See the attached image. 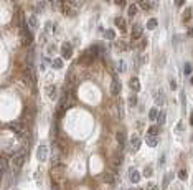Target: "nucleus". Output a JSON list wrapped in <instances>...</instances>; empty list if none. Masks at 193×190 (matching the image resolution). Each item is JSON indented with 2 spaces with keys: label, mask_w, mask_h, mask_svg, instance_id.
<instances>
[{
  "label": "nucleus",
  "mask_w": 193,
  "mask_h": 190,
  "mask_svg": "<svg viewBox=\"0 0 193 190\" xmlns=\"http://www.w3.org/2000/svg\"><path fill=\"white\" fill-rule=\"evenodd\" d=\"M141 36H142V27L139 25V23H136V25L132 27V38L134 40H139Z\"/></svg>",
  "instance_id": "obj_10"
},
{
  "label": "nucleus",
  "mask_w": 193,
  "mask_h": 190,
  "mask_svg": "<svg viewBox=\"0 0 193 190\" xmlns=\"http://www.w3.org/2000/svg\"><path fill=\"white\" fill-rule=\"evenodd\" d=\"M170 86H172V89H177V83H175V79H172V81H170Z\"/></svg>",
  "instance_id": "obj_38"
},
{
  "label": "nucleus",
  "mask_w": 193,
  "mask_h": 190,
  "mask_svg": "<svg viewBox=\"0 0 193 190\" xmlns=\"http://www.w3.org/2000/svg\"><path fill=\"white\" fill-rule=\"evenodd\" d=\"M129 104H131V106H136V104H137V98L131 96V98H129Z\"/></svg>",
  "instance_id": "obj_34"
},
{
  "label": "nucleus",
  "mask_w": 193,
  "mask_h": 190,
  "mask_svg": "<svg viewBox=\"0 0 193 190\" xmlns=\"http://www.w3.org/2000/svg\"><path fill=\"white\" fill-rule=\"evenodd\" d=\"M188 35H190V36L193 35V28H190V30H188Z\"/></svg>",
  "instance_id": "obj_42"
},
{
  "label": "nucleus",
  "mask_w": 193,
  "mask_h": 190,
  "mask_svg": "<svg viewBox=\"0 0 193 190\" xmlns=\"http://www.w3.org/2000/svg\"><path fill=\"white\" fill-rule=\"evenodd\" d=\"M45 91H46V94H48L51 99H56V98H58V93H56V86H55V84H48V86L45 88Z\"/></svg>",
  "instance_id": "obj_9"
},
{
  "label": "nucleus",
  "mask_w": 193,
  "mask_h": 190,
  "mask_svg": "<svg viewBox=\"0 0 193 190\" xmlns=\"http://www.w3.org/2000/svg\"><path fill=\"white\" fill-rule=\"evenodd\" d=\"M99 179L103 180V182H106V184H114V174H111V172H104V174H101V175H99Z\"/></svg>",
  "instance_id": "obj_11"
},
{
  "label": "nucleus",
  "mask_w": 193,
  "mask_h": 190,
  "mask_svg": "<svg viewBox=\"0 0 193 190\" xmlns=\"http://www.w3.org/2000/svg\"><path fill=\"white\" fill-rule=\"evenodd\" d=\"M125 70V65H124V61H119V71H124Z\"/></svg>",
  "instance_id": "obj_37"
},
{
  "label": "nucleus",
  "mask_w": 193,
  "mask_h": 190,
  "mask_svg": "<svg viewBox=\"0 0 193 190\" xmlns=\"http://www.w3.org/2000/svg\"><path fill=\"white\" fill-rule=\"evenodd\" d=\"M129 86H131L132 91H139V89H141V83H139L137 78H131L129 79Z\"/></svg>",
  "instance_id": "obj_15"
},
{
  "label": "nucleus",
  "mask_w": 193,
  "mask_h": 190,
  "mask_svg": "<svg viewBox=\"0 0 193 190\" xmlns=\"http://www.w3.org/2000/svg\"><path fill=\"white\" fill-rule=\"evenodd\" d=\"M125 46H127V45H125V41H117V43H115V48H119V51H122Z\"/></svg>",
  "instance_id": "obj_32"
},
{
  "label": "nucleus",
  "mask_w": 193,
  "mask_h": 190,
  "mask_svg": "<svg viewBox=\"0 0 193 190\" xmlns=\"http://www.w3.org/2000/svg\"><path fill=\"white\" fill-rule=\"evenodd\" d=\"M7 170H8V162L5 157H2V174H5Z\"/></svg>",
  "instance_id": "obj_27"
},
{
  "label": "nucleus",
  "mask_w": 193,
  "mask_h": 190,
  "mask_svg": "<svg viewBox=\"0 0 193 190\" xmlns=\"http://www.w3.org/2000/svg\"><path fill=\"white\" fill-rule=\"evenodd\" d=\"M191 81H193V79H191Z\"/></svg>",
  "instance_id": "obj_44"
},
{
  "label": "nucleus",
  "mask_w": 193,
  "mask_h": 190,
  "mask_svg": "<svg viewBox=\"0 0 193 190\" xmlns=\"http://www.w3.org/2000/svg\"><path fill=\"white\" fill-rule=\"evenodd\" d=\"M31 41H33L31 30H28V28H22V45L28 46V45H31Z\"/></svg>",
  "instance_id": "obj_1"
},
{
  "label": "nucleus",
  "mask_w": 193,
  "mask_h": 190,
  "mask_svg": "<svg viewBox=\"0 0 193 190\" xmlns=\"http://www.w3.org/2000/svg\"><path fill=\"white\" fill-rule=\"evenodd\" d=\"M61 51H63V58H65V60H69L71 55H73V48H71V45L68 43V41H66V43H63Z\"/></svg>",
  "instance_id": "obj_5"
},
{
  "label": "nucleus",
  "mask_w": 193,
  "mask_h": 190,
  "mask_svg": "<svg viewBox=\"0 0 193 190\" xmlns=\"http://www.w3.org/2000/svg\"><path fill=\"white\" fill-rule=\"evenodd\" d=\"M129 179H131L132 184H137L139 180H141V174H139L136 169H131V170H129Z\"/></svg>",
  "instance_id": "obj_14"
},
{
  "label": "nucleus",
  "mask_w": 193,
  "mask_h": 190,
  "mask_svg": "<svg viewBox=\"0 0 193 190\" xmlns=\"http://www.w3.org/2000/svg\"><path fill=\"white\" fill-rule=\"evenodd\" d=\"M178 177H180L182 180H185V179L188 177V174H187V170H183V169H182V170H180V172H178Z\"/></svg>",
  "instance_id": "obj_33"
},
{
  "label": "nucleus",
  "mask_w": 193,
  "mask_h": 190,
  "mask_svg": "<svg viewBox=\"0 0 193 190\" xmlns=\"http://www.w3.org/2000/svg\"><path fill=\"white\" fill-rule=\"evenodd\" d=\"M145 142H147L149 147H157L158 146V139H157V137H153V136H147Z\"/></svg>",
  "instance_id": "obj_16"
},
{
  "label": "nucleus",
  "mask_w": 193,
  "mask_h": 190,
  "mask_svg": "<svg viewBox=\"0 0 193 190\" xmlns=\"http://www.w3.org/2000/svg\"><path fill=\"white\" fill-rule=\"evenodd\" d=\"M163 162H165V155H160V159H158V164H163Z\"/></svg>",
  "instance_id": "obj_39"
},
{
  "label": "nucleus",
  "mask_w": 193,
  "mask_h": 190,
  "mask_svg": "<svg viewBox=\"0 0 193 190\" xmlns=\"http://www.w3.org/2000/svg\"><path fill=\"white\" fill-rule=\"evenodd\" d=\"M36 159L40 160V162H45V160L48 159V147L45 144H40L36 149Z\"/></svg>",
  "instance_id": "obj_3"
},
{
  "label": "nucleus",
  "mask_w": 193,
  "mask_h": 190,
  "mask_svg": "<svg viewBox=\"0 0 193 190\" xmlns=\"http://www.w3.org/2000/svg\"><path fill=\"white\" fill-rule=\"evenodd\" d=\"M191 71H193V70H191V66H190V65H185V74H190Z\"/></svg>",
  "instance_id": "obj_36"
},
{
  "label": "nucleus",
  "mask_w": 193,
  "mask_h": 190,
  "mask_svg": "<svg viewBox=\"0 0 193 190\" xmlns=\"http://www.w3.org/2000/svg\"><path fill=\"white\" fill-rule=\"evenodd\" d=\"M51 66L55 70H61L63 68V60L61 58H55V60H53V63H51Z\"/></svg>",
  "instance_id": "obj_21"
},
{
  "label": "nucleus",
  "mask_w": 193,
  "mask_h": 190,
  "mask_svg": "<svg viewBox=\"0 0 193 190\" xmlns=\"http://www.w3.org/2000/svg\"><path fill=\"white\" fill-rule=\"evenodd\" d=\"M147 28H149V30L157 28V18H150V20H147Z\"/></svg>",
  "instance_id": "obj_23"
},
{
  "label": "nucleus",
  "mask_w": 193,
  "mask_h": 190,
  "mask_svg": "<svg viewBox=\"0 0 193 190\" xmlns=\"http://www.w3.org/2000/svg\"><path fill=\"white\" fill-rule=\"evenodd\" d=\"M158 131H160V129H158V126H150V127H149V134H147V136H153V137H157Z\"/></svg>",
  "instance_id": "obj_22"
},
{
  "label": "nucleus",
  "mask_w": 193,
  "mask_h": 190,
  "mask_svg": "<svg viewBox=\"0 0 193 190\" xmlns=\"http://www.w3.org/2000/svg\"><path fill=\"white\" fill-rule=\"evenodd\" d=\"M111 93L114 94V96H117V94L120 93V83H119V79L115 78H112V81H111Z\"/></svg>",
  "instance_id": "obj_6"
},
{
  "label": "nucleus",
  "mask_w": 193,
  "mask_h": 190,
  "mask_svg": "<svg viewBox=\"0 0 193 190\" xmlns=\"http://www.w3.org/2000/svg\"><path fill=\"white\" fill-rule=\"evenodd\" d=\"M27 23H28V28H30V30H36V28H38L36 15H30V17H28V20H27Z\"/></svg>",
  "instance_id": "obj_13"
},
{
  "label": "nucleus",
  "mask_w": 193,
  "mask_h": 190,
  "mask_svg": "<svg viewBox=\"0 0 193 190\" xmlns=\"http://www.w3.org/2000/svg\"><path fill=\"white\" fill-rule=\"evenodd\" d=\"M190 122H191V126H193V114H191V119H190Z\"/></svg>",
  "instance_id": "obj_43"
},
{
  "label": "nucleus",
  "mask_w": 193,
  "mask_h": 190,
  "mask_svg": "<svg viewBox=\"0 0 193 190\" xmlns=\"http://www.w3.org/2000/svg\"><path fill=\"white\" fill-rule=\"evenodd\" d=\"M51 190H60V187H58L56 184H53V187H51Z\"/></svg>",
  "instance_id": "obj_41"
},
{
  "label": "nucleus",
  "mask_w": 193,
  "mask_h": 190,
  "mask_svg": "<svg viewBox=\"0 0 193 190\" xmlns=\"http://www.w3.org/2000/svg\"><path fill=\"white\" fill-rule=\"evenodd\" d=\"M23 162H25V154H18V155L13 157V165H15L17 169H20L23 165Z\"/></svg>",
  "instance_id": "obj_12"
},
{
  "label": "nucleus",
  "mask_w": 193,
  "mask_h": 190,
  "mask_svg": "<svg viewBox=\"0 0 193 190\" xmlns=\"http://www.w3.org/2000/svg\"><path fill=\"white\" fill-rule=\"evenodd\" d=\"M122 160H124V155L120 154V152H115V154L112 155V159H111V167H112L114 172L122 165Z\"/></svg>",
  "instance_id": "obj_2"
},
{
  "label": "nucleus",
  "mask_w": 193,
  "mask_h": 190,
  "mask_svg": "<svg viewBox=\"0 0 193 190\" xmlns=\"http://www.w3.org/2000/svg\"><path fill=\"white\" fill-rule=\"evenodd\" d=\"M117 141H119L120 146H122L124 142H125V134H124V132H117Z\"/></svg>",
  "instance_id": "obj_29"
},
{
  "label": "nucleus",
  "mask_w": 193,
  "mask_h": 190,
  "mask_svg": "<svg viewBox=\"0 0 193 190\" xmlns=\"http://www.w3.org/2000/svg\"><path fill=\"white\" fill-rule=\"evenodd\" d=\"M158 109L157 108H150V111H149V119L150 121H157V117H158Z\"/></svg>",
  "instance_id": "obj_17"
},
{
  "label": "nucleus",
  "mask_w": 193,
  "mask_h": 190,
  "mask_svg": "<svg viewBox=\"0 0 193 190\" xmlns=\"http://www.w3.org/2000/svg\"><path fill=\"white\" fill-rule=\"evenodd\" d=\"M153 99H155L157 106H163V103H165V94H163V91H153Z\"/></svg>",
  "instance_id": "obj_8"
},
{
  "label": "nucleus",
  "mask_w": 193,
  "mask_h": 190,
  "mask_svg": "<svg viewBox=\"0 0 193 190\" xmlns=\"http://www.w3.org/2000/svg\"><path fill=\"white\" fill-rule=\"evenodd\" d=\"M177 129H178V131H183V122H178V126H177Z\"/></svg>",
  "instance_id": "obj_40"
},
{
  "label": "nucleus",
  "mask_w": 193,
  "mask_h": 190,
  "mask_svg": "<svg viewBox=\"0 0 193 190\" xmlns=\"http://www.w3.org/2000/svg\"><path fill=\"white\" fill-rule=\"evenodd\" d=\"M165 121H167V112L165 111H162L160 114H158V117H157V122H158V127L165 124Z\"/></svg>",
  "instance_id": "obj_19"
},
{
  "label": "nucleus",
  "mask_w": 193,
  "mask_h": 190,
  "mask_svg": "<svg viewBox=\"0 0 193 190\" xmlns=\"http://www.w3.org/2000/svg\"><path fill=\"white\" fill-rule=\"evenodd\" d=\"M136 12H137V5H136V3H132V5L129 7V17H134V15H136Z\"/></svg>",
  "instance_id": "obj_28"
},
{
  "label": "nucleus",
  "mask_w": 193,
  "mask_h": 190,
  "mask_svg": "<svg viewBox=\"0 0 193 190\" xmlns=\"http://www.w3.org/2000/svg\"><path fill=\"white\" fill-rule=\"evenodd\" d=\"M152 174H153V170H152V167H145V169H144V177L150 179V177H152Z\"/></svg>",
  "instance_id": "obj_26"
},
{
  "label": "nucleus",
  "mask_w": 193,
  "mask_h": 190,
  "mask_svg": "<svg viewBox=\"0 0 193 190\" xmlns=\"http://www.w3.org/2000/svg\"><path fill=\"white\" fill-rule=\"evenodd\" d=\"M170 179H172V175H170V174H168V175H165V177H163V185H162V188H163V190L167 188V185H168V180H170Z\"/></svg>",
  "instance_id": "obj_31"
},
{
  "label": "nucleus",
  "mask_w": 193,
  "mask_h": 190,
  "mask_svg": "<svg viewBox=\"0 0 193 190\" xmlns=\"http://www.w3.org/2000/svg\"><path fill=\"white\" fill-rule=\"evenodd\" d=\"M191 17V8H185V12H183V22H188V18Z\"/></svg>",
  "instance_id": "obj_25"
},
{
  "label": "nucleus",
  "mask_w": 193,
  "mask_h": 190,
  "mask_svg": "<svg viewBox=\"0 0 193 190\" xmlns=\"http://www.w3.org/2000/svg\"><path fill=\"white\" fill-rule=\"evenodd\" d=\"M139 7H142L144 10H149V8L152 7V2L149 3V2H139Z\"/></svg>",
  "instance_id": "obj_30"
},
{
  "label": "nucleus",
  "mask_w": 193,
  "mask_h": 190,
  "mask_svg": "<svg viewBox=\"0 0 193 190\" xmlns=\"http://www.w3.org/2000/svg\"><path fill=\"white\" fill-rule=\"evenodd\" d=\"M115 25H117L119 28H120V30H122V32H125V20H124V18H120V17H115Z\"/></svg>",
  "instance_id": "obj_20"
},
{
  "label": "nucleus",
  "mask_w": 193,
  "mask_h": 190,
  "mask_svg": "<svg viewBox=\"0 0 193 190\" xmlns=\"http://www.w3.org/2000/svg\"><path fill=\"white\" fill-rule=\"evenodd\" d=\"M69 84H71V88H74L76 86V76L74 74H68V76H66V86H69Z\"/></svg>",
  "instance_id": "obj_18"
},
{
  "label": "nucleus",
  "mask_w": 193,
  "mask_h": 190,
  "mask_svg": "<svg viewBox=\"0 0 193 190\" xmlns=\"http://www.w3.org/2000/svg\"><path fill=\"white\" fill-rule=\"evenodd\" d=\"M104 38H107V40H114V38H115V32L114 30H106L104 32Z\"/></svg>",
  "instance_id": "obj_24"
},
{
  "label": "nucleus",
  "mask_w": 193,
  "mask_h": 190,
  "mask_svg": "<svg viewBox=\"0 0 193 190\" xmlns=\"http://www.w3.org/2000/svg\"><path fill=\"white\" fill-rule=\"evenodd\" d=\"M94 60H96V56H94V55H91V53H89V50H86L84 53L81 55V58H79V63H83V65H91Z\"/></svg>",
  "instance_id": "obj_4"
},
{
  "label": "nucleus",
  "mask_w": 193,
  "mask_h": 190,
  "mask_svg": "<svg viewBox=\"0 0 193 190\" xmlns=\"http://www.w3.org/2000/svg\"><path fill=\"white\" fill-rule=\"evenodd\" d=\"M141 144H142V141H141V137H139L137 134H134L132 137H131V149L136 152V150H139L141 149Z\"/></svg>",
  "instance_id": "obj_7"
},
{
  "label": "nucleus",
  "mask_w": 193,
  "mask_h": 190,
  "mask_svg": "<svg viewBox=\"0 0 193 190\" xmlns=\"http://www.w3.org/2000/svg\"><path fill=\"white\" fill-rule=\"evenodd\" d=\"M147 190H158V185H155V184H149V185H147Z\"/></svg>",
  "instance_id": "obj_35"
}]
</instances>
